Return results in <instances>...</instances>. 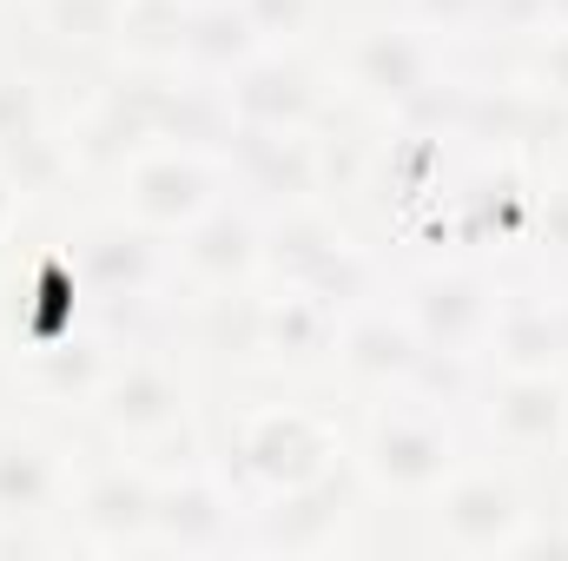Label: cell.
Instances as JSON below:
<instances>
[{"instance_id":"obj_1","label":"cell","mask_w":568,"mask_h":561,"mask_svg":"<svg viewBox=\"0 0 568 561\" xmlns=\"http://www.w3.org/2000/svg\"><path fill=\"white\" fill-rule=\"evenodd\" d=\"M463 456H469V442H463L456 404H443L429 390L364 397V417L351 429V469L371 489V502L424 509Z\"/></svg>"},{"instance_id":"obj_2","label":"cell","mask_w":568,"mask_h":561,"mask_svg":"<svg viewBox=\"0 0 568 561\" xmlns=\"http://www.w3.org/2000/svg\"><path fill=\"white\" fill-rule=\"evenodd\" d=\"M212 456L245 502H265V496L304 489V482L331 476L337 462H351V436L337 429V417H324L297 397H272V404L239 410L225 449H212Z\"/></svg>"},{"instance_id":"obj_3","label":"cell","mask_w":568,"mask_h":561,"mask_svg":"<svg viewBox=\"0 0 568 561\" xmlns=\"http://www.w3.org/2000/svg\"><path fill=\"white\" fill-rule=\"evenodd\" d=\"M73 265L87 284V304H93V324H106L113 337H145L152 317H165L179 304V284H172V238L145 232L133 218L106 212V218H87L73 232Z\"/></svg>"},{"instance_id":"obj_4","label":"cell","mask_w":568,"mask_h":561,"mask_svg":"<svg viewBox=\"0 0 568 561\" xmlns=\"http://www.w3.org/2000/svg\"><path fill=\"white\" fill-rule=\"evenodd\" d=\"M449 73H456L449 67V47L429 40L424 27H410L397 7L377 13V20H351L337 33V47H331V86L351 106L377 113L384 126L404 120L429 86H443Z\"/></svg>"},{"instance_id":"obj_5","label":"cell","mask_w":568,"mask_h":561,"mask_svg":"<svg viewBox=\"0 0 568 561\" xmlns=\"http://www.w3.org/2000/svg\"><path fill=\"white\" fill-rule=\"evenodd\" d=\"M536 496L523 482V462L503 456H463L443 489L424 502L429 522V549L443 555H469V561H509L523 555L529 529H536Z\"/></svg>"},{"instance_id":"obj_6","label":"cell","mask_w":568,"mask_h":561,"mask_svg":"<svg viewBox=\"0 0 568 561\" xmlns=\"http://www.w3.org/2000/svg\"><path fill=\"white\" fill-rule=\"evenodd\" d=\"M397 310L410 317V330L424 337L429 357L443 364H469L483 370V344L496 324V297H503V272L483 252H443L410 265L404 278H390Z\"/></svg>"},{"instance_id":"obj_7","label":"cell","mask_w":568,"mask_h":561,"mask_svg":"<svg viewBox=\"0 0 568 561\" xmlns=\"http://www.w3.org/2000/svg\"><path fill=\"white\" fill-rule=\"evenodd\" d=\"M225 192H232L225 145H199V140H152L113 172V212L159 232V238H179Z\"/></svg>"},{"instance_id":"obj_8","label":"cell","mask_w":568,"mask_h":561,"mask_svg":"<svg viewBox=\"0 0 568 561\" xmlns=\"http://www.w3.org/2000/svg\"><path fill=\"white\" fill-rule=\"evenodd\" d=\"M152 502H159V469L140 449H120V442L80 449L73 489H67V536L93 555H145Z\"/></svg>"},{"instance_id":"obj_9","label":"cell","mask_w":568,"mask_h":561,"mask_svg":"<svg viewBox=\"0 0 568 561\" xmlns=\"http://www.w3.org/2000/svg\"><path fill=\"white\" fill-rule=\"evenodd\" d=\"M87 422L100 442H120V449H145L159 442L165 429L179 422H199V404H192V377L179 364V350L152 344V337H126L100 397L87 404Z\"/></svg>"},{"instance_id":"obj_10","label":"cell","mask_w":568,"mask_h":561,"mask_svg":"<svg viewBox=\"0 0 568 561\" xmlns=\"http://www.w3.org/2000/svg\"><path fill=\"white\" fill-rule=\"evenodd\" d=\"M172 284L199 304H245L265 284V205L239 185L172 238Z\"/></svg>"},{"instance_id":"obj_11","label":"cell","mask_w":568,"mask_h":561,"mask_svg":"<svg viewBox=\"0 0 568 561\" xmlns=\"http://www.w3.org/2000/svg\"><path fill=\"white\" fill-rule=\"evenodd\" d=\"M371 489L357 482L351 462H337L331 476L284 489L265 502H245V555H284V561H311V555H337L357 542Z\"/></svg>"},{"instance_id":"obj_12","label":"cell","mask_w":568,"mask_h":561,"mask_svg":"<svg viewBox=\"0 0 568 561\" xmlns=\"http://www.w3.org/2000/svg\"><path fill=\"white\" fill-rule=\"evenodd\" d=\"M489 456L503 462H542L568 449V370H476L463 404Z\"/></svg>"},{"instance_id":"obj_13","label":"cell","mask_w":568,"mask_h":561,"mask_svg":"<svg viewBox=\"0 0 568 561\" xmlns=\"http://www.w3.org/2000/svg\"><path fill=\"white\" fill-rule=\"evenodd\" d=\"M232 133H297L331 126V67L311 60V47H265L219 86Z\"/></svg>"},{"instance_id":"obj_14","label":"cell","mask_w":568,"mask_h":561,"mask_svg":"<svg viewBox=\"0 0 568 561\" xmlns=\"http://www.w3.org/2000/svg\"><path fill=\"white\" fill-rule=\"evenodd\" d=\"M145 555H245V496L225 482L219 456L159 469L152 549Z\"/></svg>"},{"instance_id":"obj_15","label":"cell","mask_w":568,"mask_h":561,"mask_svg":"<svg viewBox=\"0 0 568 561\" xmlns=\"http://www.w3.org/2000/svg\"><path fill=\"white\" fill-rule=\"evenodd\" d=\"M73 442L27 417H0V542H40V529L67 522Z\"/></svg>"},{"instance_id":"obj_16","label":"cell","mask_w":568,"mask_h":561,"mask_svg":"<svg viewBox=\"0 0 568 561\" xmlns=\"http://www.w3.org/2000/svg\"><path fill=\"white\" fill-rule=\"evenodd\" d=\"M331 370L357 390V397H384V390H424L436 357L424 337L410 330V317L397 310L390 284L364 304H351L337 317V344H331Z\"/></svg>"},{"instance_id":"obj_17","label":"cell","mask_w":568,"mask_h":561,"mask_svg":"<svg viewBox=\"0 0 568 561\" xmlns=\"http://www.w3.org/2000/svg\"><path fill=\"white\" fill-rule=\"evenodd\" d=\"M232 185L265 205H331V165H324V126H297V133H232Z\"/></svg>"},{"instance_id":"obj_18","label":"cell","mask_w":568,"mask_h":561,"mask_svg":"<svg viewBox=\"0 0 568 561\" xmlns=\"http://www.w3.org/2000/svg\"><path fill=\"white\" fill-rule=\"evenodd\" d=\"M245 344L258 350L265 370H317L331 364V344H337V310L297 284H258L245 297Z\"/></svg>"},{"instance_id":"obj_19","label":"cell","mask_w":568,"mask_h":561,"mask_svg":"<svg viewBox=\"0 0 568 561\" xmlns=\"http://www.w3.org/2000/svg\"><path fill=\"white\" fill-rule=\"evenodd\" d=\"M483 370H568L562 310L549 278H503L496 324L483 344Z\"/></svg>"},{"instance_id":"obj_20","label":"cell","mask_w":568,"mask_h":561,"mask_svg":"<svg viewBox=\"0 0 568 561\" xmlns=\"http://www.w3.org/2000/svg\"><path fill=\"white\" fill-rule=\"evenodd\" d=\"M120 344H126V337H113L106 324H87V330H73V337H60V344H47V350L13 357L20 397H33V404H47V410H80V417H87V404L100 397V384H106Z\"/></svg>"},{"instance_id":"obj_21","label":"cell","mask_w":568,"mask_h":561,"mask_svg":"<svg viewBox=\"0 0 568 561\" xmlns=\"http://www.w3.org/2000/svg\"><path fill=\"white\" fill-rule=\"evenodd\" d=\"M252 53H265L252 13L239 0H192L185 13V40H179V73L199 86H225Z\"/></svg>"},{"instance_id":"obj_22","label":"cell","mask_w":568,"mask_h":561,"mask_svg":"<svg viewBox=\"0 0 568 561\" xmlns=\"http://www.w3.org/2000/svg\"><path fill=\"white\" fill-rule=\"evenodd\" d=\"M185 13H192V0H126L113 60L120 67H140V73H179Z\"/></svg>"},{"instance_id":"obj_23","label":"cell","mask_w":568,"mask_h":561,"mask_svg":"<svg viewBox=\"0 0 568 561\" xmlns=\"http://www.w3.org/2000/svg\"><path fill=\"white\" fill-rule=\"evenodd\" d=\"M27 13L67 53H113L126 0H27Z\"/></svg>"},{"instance_id":"obj_24","label":"cell","mask_w":568,"mask_h":561,"mask_svg":"<svg viewBox=\"0 0 568 561\" xmlns=\"http://www.w3.org/2000/svg\"><path fill=\"white\" fill-rule=\"evenodd\" d=\"M47 133H60L53 100H47V80L33 67L0 60V152L33 145V140H47Z\"/></svg>"},{"instance_id":"obj_25","label":"cell","mask_w":568,"mask_h":561,"mask_svg":"<svg viewBox=\"0 0 568 561\" xmlns=\"http://www.w3.org/2000/svg\"><path fill=\"white\" fill-rule=\"evenodd\" d=\"M397 13L443 47H469L489 33V0H397Z\"/></svg>"},{"instance_id":"obj_26","label":"cell","mask_w":568,"mask_h":561,"mask_svg":"<svg viewBox=\"0 0 568 561\" xmlns=\"http://www.w3.org/2000/svg\"><path fill=\"white\" fill-rule=\"evenodd\" d=\"M239 7L252 13L265 47H311L324 33V20H331L324 0H239Z\"/></svg>"},{"instance_id":"obj_27","label":"cell","mask_w":568,"mask_h":561,"mask_svg":"<svg viewBox=\"0 0 568 561\" xmlns=\"http://www.w3.org/2000/svg\"><path fill=\"white\" fill-rule=\"evenodd\" d=\"M516 80H523L536 100H549V106H562L568 113V27L523 40V67H516Z\"/></svg>"},{"instance_id":"obj_28","label":"cell","mask_w":568,"mask_h":561,"mask_svg":"<svg viewBox=\"0 0 568 561\" xmlns=\"http://www.w3.org/2000/svg\"><path fill=\"white\" fill-rule=\"evenodd\" d=\"M529 245L542 252V265L568 272V185L536 192V232H529Z\"/></svg>"},{"instance_id":"obj_29","label":"cell","mask_w":568,"mask_h":561,"mask_svg":"<svg viewBox=\"0 0 568 561\" xmlns=\"http://www.w3.org/2000/svg\"><path fill=\"white\" fill-rule=\"evenodd\" d=\"M20 218H27V198H20L13 178L0 172V245H20Z\"/></svg>"},{"instance_id":"obj_30","label":"cell","mask_w":568,"mask_h":561,"mask_svg":"<svg viewBox=\"0 0 568 561\" xmlns=\"http://www.w3.org/2000/svg\"><path fill=\"white\" fill-rule=\"evenodd\" d=\"M0 397H20V377H13V357L0 350Z\"/></svg>"},{"instance_id":"obj_31","label":"cell","mask_w":568,"mask_h":561,"mask_svg":"<svg viewBox=\"0 0 568 561\" xmlns=\"http://www.w3.org/2000/svg\"><path fill=\"white\" fill-rule=\"evenodd\" d=\"M549 284H556V310H562V344H568V272H556Z\"/></svg>"},{"instance_id":"obj_32","label":"cell","mask_w":568,"mask_h":561,"mask_svg":"<svg viewBox=\"0 0 568 561\" xmlns=\"http://www.w3.org/2000/svg\"><path fill=\"white\" fill-rule=\"evenodd\" d=\"M562 516H568V502H562Z\"/></svg>"},{"instance_id":"obj_33","label":"cell","mask_w":568,"mask_h":561,"mask_svg":"<svg viewBox=\"0 0 568 561\" xmlns=\"http://www.w3.org/2000/svg\"><path fill=\"white\" fill-rule=\"evenodd\" d=\"M0 7H7V0H0Z\"/></svg>"}]
</instances>
